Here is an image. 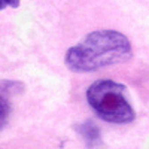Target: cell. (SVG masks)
<instances>
[{"label": "cell", "mask_w": 149, "mask_h": 149, "mask_svg": "<svg viewBox=\"0 0 149 149\" xmlns=\"http://www.w3.org/2000/svg\"><path fill=\"white\" fill-rule=\"evenodd\" d=\"M86 102L98 118L112 124H130L136 113L128 102L124 84L112 79H98L86 90Z\"/></svg>", "instance_id": "obj_2"}, {"label": "cell", "mask_w": 149, "mask_h": 149, "mask_svg": "<svg viewBox=\"0 0 149 149\" xmlns=\"http://www.w3.org/2000/svg\"><path fill=\"white\" fill-rule=\"evenodd\" d=\"M18 8L19 6V0H0V10L5 8Z\"/></svg>", "instance_id": "obj_5"}, {"label": "cell", "mask_w": 149, "mask_h": 149, "mask_svg": "<svg viewBox=\"0 0 149 149\" xmlns=\"http://www.w3.org/2000/svg\"><path fill=\"white\" fill-rule=\"evenodd\" d=\"M9 112H10V107H9L8 100L3 95H0V128H3V125L8 122Z\"/></svg>", "instance_id": "obj_4"}, {"label": "cell", "mask_w": 149, "mask_h": 149, "mask_svg": "<svg viewBox=\"0 0 149 149\" xmlns=\"http://www.w3.org/2000/svg\"><path fill=\"white\" fill-rule=\"evenodd\" d=\"M78 131L81 133V136L84 137L85 143L91 149H97L102 145V136H100V130L93 121H86L78 127Z\"/></svg>", "instance_id": "obj_3"}, {"label": "cell", "mask_w": 149, "mask_h": 149, "mask_svg": "<svg viewBox=\"0 0 149 149\" xmlns=\"http://www.w3.org/2000/svg\"><path fill=\"white\" fill-rule=\"evenodd\" d=\"M133 48L125 34L116 30H97L67 49L64 63L76 73H90L113 64L127 63Z\"/></svg>", "instance_id": "obj_1"}]
</instances>
